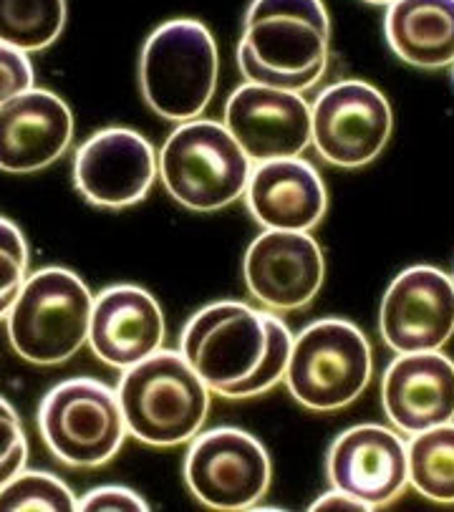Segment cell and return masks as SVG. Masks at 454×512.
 Here are the masks:
<instances>
[{"label": "cell", "instance_id": "6da1fadb", "mask_svg": "<svg viewBox=\"0 0 454 512\" xmlns=\"http://www.w3.org/2000/svg\"><path fill=\"white\" fill-rule=\"evenodd\" d=\"M328 48L331 21L323 0H253L238 66L245 81L303 94L326 74Z\"/></svg>", "mask_w": 454, "mask_h": 512}, {"label": "cell", "instance_id": "7a4b0ae2", "mask_svg": "<svg viewBox=\"0 0 454 512\" xmlns=\"http://www.w3.org/2000/svg\"><path fill=\"white\" fill-rule=\"evenodd\" d=\"M127 434L147 447L190 444L210 414V389L180 351H157L122 371L117 384Z\"/></svg>", "mask_w": 454, "mask_h": 512}, {"label": "cell", "instance_id": "3957f363", "mask_svg": "<svg viewBox=\"0 0 454 512\" xmlns=\"http://www.w3.org/2000/svg\"><path fill=\"white\" fill-rule=\"evenodd\" d=\"M220 76V53L210 28L175 18L152 31L139 59V86L149 109L167 122H190L210 106Z\"/></svg>", "mask_w": 454, "mask_h": 512}, {"label": "cell", "instance_id": "277c9868", "mask_svg": "<svg viewBox=\"0 0 454 512\" xmlns=\"http://www.w3.org/2000/svg\"><path fill=\"white\" fill-rule=\"evenodd\" d=\"M94 296L69 268L48 265L28 275L6 316L8 341L33 366H61L89 341Z\"/></svg>", "mask_w": 454, "mask_h": 512}, {"label": "cell", "instance_id": "5b68a950", "mask_svg": "<svg viewBox=\"0 0 454 512\" xmlns=\"http://www.w3.org/2000/svg\"><path fill=\"white\" fill-rule=\"evenodd\" d=\"M248 154L225 124L190 119L164 139L157 172L177 205L195 212H215L245 195L250 180Z\"/></svg>", "mask_w": 454, "mask_h": 512}, {"label": "cell", "instance_id": "8992f818", "mask_svg": "<svg viewBox=\"0 0 454 512\" xmlns=\"http://www.w3.org/2000/svg\"><path fill=\"white\" fill-rule=\"evenodd\" d=\"M374 351L356 323L313 321L293 338L286 386L308 412H341L369 389Z\"/></svg>", "mask_w": 454, "mask_h": 512}, {"label": "cell", "instance_id": "52a82bcc", "mask_svg": "<svg viewBox=\"0 0 454 512\" xmlns=\"http://www.w3.org/2000/svg\"><path fill=\"white\" fill-rule=\"evenodd\" d=\"M36 419L48 452L74 470L104 467L127 439L117 391L91 376H74L48 389Z\"/></svg>", "mask_w": 454, "mask_h": 512}, {"label": "cell", "instance_id": "ba28073f", "mask_svg": "<svg viewBox=\"0 0 454 512\" xmlns=\"http://www.w3.org/2000/svg\"><path fill=\"white\" fill-rule=\"evenodd\" d=\"M180 354L222 399H243L268 354V313L240 301L197 311L180 336Z\"/></svg>", "mask_w": 454, "mask_h": 512}, {"label": "cell", "instance_id": "9c48e42d", "mask_svg": "<svg viewBox=\"0 0 454 512\" xmlns=\"http://www.w3.org/2000/svg\"><path fill=\"white\" fill-rule=\"evenodd\" d=\"M273 480L270 454L258 437L238 427H215L190 442L185 485L210 510H255Z\"/></svg>", "mask_w": 454, "mask_h": 512}, {"label": "cell", "instance_id": "30bf717a", "mask_svg": "<svg viewBox=\"0 0 454 512\" xmlns=\"http://www.w3.org/2000/svg\"><path fill=\"white\" fill-rule=\"evenodd\" d=\"M394 129L389 99L359 79L326 86L311 104V144L323 162L359 169L374 162Z\"/></svg>", "mask_w": 454, "mask_h": 512}, {"label": "cell", "instance_id": "8fae6325", "mask_svg": "<svg viewBox=\"0 0 454 512\" xmlns=\"http://www.w3.org/2000/svg\"><path fill=\"white\" fill-rule=\"evenodd\" d=\"M381 341L394 354L442 351L454 336V280L434 265H412L386 288Z\"/></svg>", "mask_w": 454, "mask_h": 512}, {"label": "cell", "instance_id": "7c38bea8", "mask_svg": "<svg viewBox=\"0 0 454 512\" xmlns=\"http://www.w3.org/2000/svg\"><path fill=\"white\" fill-rule=\"evenodd\" d=\"M157 177L154 147L127 127L91 134L74 154V187L94 207L124 210L139 205Z\"/></svg>", "mask_w": 454, "mask_h": 512}, {"label": "cell", "instance_id": "4fadbf2b", "mask_svg": "<svg viewBox=\"0 0 454 512\" xmlns=\"http://www.w3.org/2000/svg\"><path fill=\"white\" fill-rule=\"evenodd\" d=\"M326 475L333 490L379 510L399 500L409 487L407 442L384 424H356L328 447Z\"/></svg>", "mask_w": 454, "mask_h": 512}, {"label": "cell", "instance_id": "5bb4252c", "mask_svg": "<svg viewBox=\"0 0 454 512\" xmlns=\"http://www.w3.org/2000/svg\"><path fill=\"white\" fill-rule=\"evenodd\" d=\"M243 278L250 296L268 311H301L323 288L326 258L308 233L263 230L245 250Z\"/></svg>", "mask_w": 454, "mask_h": 512}, {"label": "cell", "instance_id": "9a60e30c", "mask_svg": "<svg viewBox=\"0 0 454 512\" xmlns=\"http://www.w3.org/2000/svg\"><path fill=\"white\" fill-rule=\"evenodd\" d=\"M225 127L253 164L301 157L311 147V104L296 91L248 81L227 99Z\"/></svg>", "mask_w": 454, "mask_h": 512}, {"label": "cell", "instance_id": "2e32d148", "mask_svg": "<svg viewBox=\"0 0 454 512\" xmlns=\"http://www.w3.org/2000/svg\"><path fill=\"white\" fill-rule=\"evenodd\" d=\"M71 139L74 114L53 91L33 86L0 106V172H41L64 157Z\"/></svg>", "mask_w": 454, "mask_h": 512}, {"label": "cell", "instance_id": "e0dca14e", "mask_svg": "<svg viewBox=\"0 0 454 512\" xmlns=\"http://www.w3.org/2000/svg\"><path fill=\"white\" fill-rule=\"evenodd\" d=\"M167 326L162 306L144 288L122 283L94 298L89 341L96 359L109 369H129L164 349Z\"/></svg>", "mask_w": 454, "mask_h": 512}, {"label": "cell", "instance_id": "ac0fdd59", "mask_svg": "<svg viewBox=\"0 0 454 512\" xmlns=\"http://www.w3.org/2000/svg\"><path fill=\"white\" fill-rule=\"evenodd\" d=\"M381 407L404 437L454 422V361L444 351L396 354L381 376Z\"/></svg>", "mask_w": 454, "mask_h": 512}, {"label": "cell", "instance_id": "d6986e66", "mask_svg": "<svg viewBox=\"0 0 454 512\" xmlns=\"http://www.w3.org/2000/svg\"><path fill=\"white\" fill-rule=\"evenodd\" d=\"M243 197L253 220L265 230L311 233L328 210L326 182L303 157L253 164Z\"/></svg>", "mask_w": 454, "mask_h": 512}, {"label": "cell", "instance_id": "ffe728a7", "mask_svg": "<svg viewBox=\"0 0 454 512\" xmlns=\"http://www.w3.org/2000/svg\"><path fill=\"white\" fill-rule=\"evenodd\" d=\"M384 36L404 64L447 69L454 64V0H394L386 6Z\"/></svg>", "mask_w": 454, "mask_h": 512}, {"label": "cell", "instance_id": "44dd1931", "mask_svg": "<svg viewBox=\"0 0 454 512\" xmlns=\"http://www.w3.org/2000/svg\"><path fill=\"white\" fill-rule=\"evenodd\" d=\"M409 487L437 505H454V422L424 429L407 442Z\"/></svg>", "mask_w": 454, "mask_h": 512}, {"label": "cell", "instance_id": "7402d4cb", "mask_svg": "<svg viewBox=\"0 0 454 512\" xmlns=\"http://www.w3.org/2000/svg\"><path fill=\"white\" fill-rule=\"evenodd\" d=\"M66 28V0H0V43L46 51Z\"/></svg>", "mask_w": 454, "mask_h": 512}, {"label": "cell", "instance_id": "603a6c76", "mask_svg": "<svg viewBox=\"0 0 454 512\" xmlns=\"http://www.w3.org/2000/svg\"><path fill=\"white\" fill-rule=\"evenodd\" d=\"M71 512L76 497L61 477L38 470H23L0 487V512Z\"/></svg>", "mask_w": 454, "mask_h": 512}, {"label": "cell", "instance_id": "cb8c5ba5", "mask_svg": "<svg viewBox=\"0 0 454 512\" xmlns=\"http://www.w3.org/2000/svg\"><path fill=\"white\" fill-rule=\"evenodd\" d=\"M28 278V245L21 227L0 215V321L16 303Z\"/></svg>", "mask_w": 454, "mask_h": 512}, {"label": "cell", "instance_id": "d4e9b609", "mask_svg": "<svg viewBox=\"0 0 454 512\" xmlns=\"http://www.w3.org/2000/svg\"><path fill=\"white\" fill-rule=\"evenodd\" d=\"M291 349H293V336L291 331H288V326L280 321L278 316L268 313V354H265L263 364H260L258 374L253 376V381L245 386L243 399H253V396L268 394V391L275 389L280 381H286Z\"/></svg>", "mask_w": 454, "mask_h": 512}, {"label": "cell", "instance_id": "484cf974", "mask_svg": "<svg viewBox=\"0 0 454 512\" xmlns=\"http://www.w3.org/2000/svg\"><path fill=\"white\" fill-rule=\"evenodd\" d=\"M28 437L21 417L11 402L0 396V487L8 485L18 472L26 470Z\"/></svg>", "mask_w": 454, "mask_h": 512}, {"label": "cell", "instance_id": "4316f807", "mask_svg": "<svg viewBox=\"0 0 454 512\" xmlns=\"http://www.w3.org/2000/svg\"><path fill=\"white\" fill-rule=\"evenodd\" d=\"M33 86H36V71L28 53L0 43V106Z\"/></svg>", "mask_w": 454, "mask_h": 512}, {"label": "cell", "instance_id": "83f0119b", "mask_svg": "<svg viewBox=\"0 0 454 512\" xmlns=\"http://www.w3.org/2000/svg\"><path fill=\"white\" fill-rule=\"evenodd\" d=\"M79 512H144L149 510L147 502L132 492L129 487L106 485L86 492L81 500H76Z\"/></svg>", "mask_w": 454, "mask_h": 512}, {"label": "cell", "instance_id": "f1b7e54d", "mask_svg": "<svg viewBox=\"0 0 454 512\" xmlns=\"http://www.w3.org/2000/svg\"><path fill=\"white\" fill-rule=\"evenodd\" d=\"M311 510L313 512H361V510L369 512V505H364L361 500H356V497L346 495V492L341 490H331L326 492V495L318 497V500L311 505Z\"/></svg>", "mask_w": 454, "mask_h": 512}, {"label": "cell", "instance_id": "f546056e", "mask_svg": "<svg viewBox=\"0 0 454 512\" xmlns=\"http://www.w3.org/2000/svg\"><path fill=\"white\" fill-rule=\"evenodd\" d=\"M364 3H369V6H391L394 0H364Z\"/></svg>", "mask_w": 454, "mask_h": 512}, {"label": "cell", "instance_id": "4dcf8cb0", "mask_svg": "<svg viewBox=\"0 0 454 512\" xmlns=\"http://www.w3.org/2000/svg\"><path fill=\"white\" fill-rule=\"evenodd\" d=\"M452 74H454V64H452Z\"/></svg>", "mask_w": 454, "mask_h": 512}, {"label": "cell", "instance_id": "1f68e13d", "mask_svg": "<svg viewBox=\"0 0 454 512\" xmlns=\"http://www.w3.org/2000/svg\"><path fill=\"white\" fill-rule=\"evenodd\" d=\"M452 280H454V275H452Z\"/></svg>", "mask_w": 454, "mask_h": 512}]
</instances>
